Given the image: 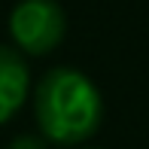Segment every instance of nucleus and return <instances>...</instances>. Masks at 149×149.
Returning <instances> with one entry per match:
<instances>
[{"instance_id": "obj_1", "label": "nucleus", "mask_w": 149, "mask_h": 149, "mask_svg": "<svg viewBox=\"0 0 149 149\" xmlns=\"http://www.w3.org/2000/svg\"><path fill=\"white\" fill-rule=\"evenodd\" d=\"M33 116L46 140L79 146L97 134L104 122V97L82 70L52 67L33 91Z\"/></svg>"}, {"instance_id": "obj_2", "label": "nucleus", "mask_w": 149, "mask_h": 149, "mask_svg": "<svg viewBox=\"0 0 149 149\" xmlns=\"http://www.w3.org/2000/svg\"><path fill=\"white\" fill-rule=\"evenodd\" d=\"M67 31L58 0H18L9 12V37L22 55H49L58 49Z\"/></svg>"}, {"instance_id": "obj_3", "label": "nucleus", "mask_w": 149, "mask_h": 149, "mask_svg": "<svg viewBox=\"0 0 149 149\" xmlns=\"http://www.w3.org/2000/svg\"><path fill=\"white\" fill-rule=\"evenodd\" d=\"M31 91V70L22 52L0 46V125L24 107Z\"/></svg>"}, {"instance_id": "obj_4", "label": "nucleus", "mask_w": 149, "mask_h": 149, "mask_svg": "<svg viewBox=\"0 0 149 149\" xmlns=\"http://www.w3.org/2000/svg\"><path fill=\"white\" fill-rule=\"evenodd\" d=\"M9 149H49L43 137H33V134H18L9 143Z\"/></svg>"}, {"instance_id": "obj_5", "label": "nucleus", "mask_w": 149, "mask_h": 149, "mask_svg": "<svg viewBox=\"0 0 149 149\" xmlns=\"http://www.w3.org/2000/svg\"><path fill=\"white\" fill-rule=\"evenodd\" d=\"M85 149H91V146H85Z\"/></svg>"}]
</instances>
